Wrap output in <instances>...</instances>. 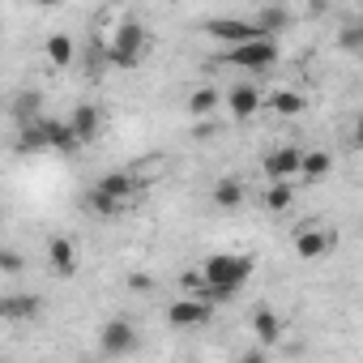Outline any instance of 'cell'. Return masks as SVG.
<instances>
[{
    "mask_svg": "<svg viewBox=\"0 0 363 363\" xmlns=\"http://www.w3.org/2000/svg\"><path fill=\"white\" fill-rule=\"evenodd\" d=\"M248 278H252V261H248V257L218 252V257H210V261H206L201 282H197V291H193V295H201V299H210V303H227V299H235V295H240V286H244Z\"/></svg>",
    "mask_w": 363,
    "mask_h": 363,
    "instance_id": "obj_1",
    "label": "cell"
},
{
    "mask_svg": "<svg viewBox=\"0 0 363 363\" xmlns=\"http://www.w3.org/2000/svg\"><path fill=\"white\" fill-rule=\"evenodd\" d=\"M145 48H150L145 26H141L137 18H124V22L111 30V39H107V60L120 65V69H137V65L145 60Z\"/></svg>",
    "mask_w": 363,
    "mask_h": 363,
    "instance_id": "obj_2",
    "label": "cell"
},
{
    "mask_svg": "<svg viewBox=\"0 0 363 363\" xmlns=\"http://www.w3.org/2000/svg\"><path fill=\"white\" fill-rule=\"evenodd\" d=\"M278 39L274 35H257V39H248V43H235V48H227V65H235V69H248V73H261V69H274L278 65Z\"/></svg>",
    "mask_w": 363,
    "mask_h": 363,
    "instance_id": "obj_3",
    "label": "cell"
},
{
    "mask_svg": "<svg viewBox=\"0 0 363 363\" xmlns=\"http://www.w3.org/2000/svg\"><path fill=\"white\" fill-rule=\"evenodd\" d=\"M210 316H214V303L201 299V295H179V299H171V308H167V325H171V329H197V325H206Z\"/></svg>",
    "mask_w": 363,
    "mask_h": 363,
    "instance_id": "obj_4",
    "label": "cell"
},
{
    "mask_svg": "<svg viewBox=\"0 0 363 363\" xmlns=\"http://www.w3.org/2000/svg\"><path fill=\"white\" fill-rule=\"evenodd\" d=\"M99 350H103V354H111V359L133 354V350H137V329H133L124 316L107 320V325H103V333H99Z\"/></svg>",
    "mask_w": 363,
    "mask_h": 363,
    "instance_id": "obj_5",
    "label": "cell"
},
{
    "mask_svg": "<svg viewBox=\"0 0 363 363\" xmlns=\"http://www.w3.org/2000/svg\"><path fill=\"white\" fill-rule=\"evenodd\" d=\"M206 35L218 39V43H227V48H235V43H248V39H257L265 30L257 22H240V18H210L206 22Z\"/></svg>",
    "mask_w": 363,
    "mask_h": 363,
    "instance_id": "obj_6",
    "label": "cell"
},
{
    "mask_svg": "<svg viewBox=\"0 0 363 363\" xmlns=\"http://www.w3.org/2000/svg\"><path fill=\"white\" fill-rule=\"evenodd\" d=\"M329 248H333V231H329V227L303 223V227L295 231V252H299L303 261H320V257H329Z\"/></svg>",
    "mask_w": 363,
    "mask_h": 363,
    "instance_id": "obj_7",
    "label": "cell"
},
{
    "mask_svg": "<svg viewBox=\"0 0 363 363\" xmlns=\"http://www.w3.org/2000/svg\"><path fill=\"white\" fill-rule=\"evenodd\" d=\"M227 107H231L235 120H252V116L265 111V90H261V86H231Z\"/></svg>",
    "mask_w": 363,
    "mask_h": 363,
    "instance_id": "obj_8",
    "label": "cell"
},
{
    "mask_svg": "<svg viewBox=\"0 0 363 363\" xmlns=\"http://www.w3.org/2000/svg\"><path fill=\"white\" fill-rule=\"evenodd\" d=\"M299 167H303V150H295V145H278V150L265 154V175L269 179H295Z\"/></svg>",
    "mask_w": 363,
    "mask_h": 363,
    "instance_id": "obj_9",
    "label": "cell"
},
{
    "mask_svg": "<svg viewBox=\"0 0 363 363\" xmlns=\"http://www.w3.org/2000/svg\"><path fill=\"white\" fill-rule=\"evenodd\" d=\"M94 193H103V197H116V201H133V197H141L145 189L133 179V171L124 167V171H111V175H103L99 184H94Z\"/></svg>",
    "mask_w": 363,
    "mask_h": 363,
    "instance_id": "obj_10",
    "label": "cell"
},
{
    "mask_svg": "<svg viewBox=\"0 0 363 363\" xmlns=\"http://www.w3.org/2000/svg\"><path fill=\"white\" fill-rule=\"evenodd\" d=\"M128 171H133V179H137L141 189H154V184H162V179L171 175V158H167V154H145V158H137Z\"/></svg>",
    "mask_w": 363,
    "mask_h": 363,
    "instance_id": "obj_11",
    "label": "cell"
},
{
    "mask_svg": "<svg viewBox=\"0 0 363 363\" xmlns=\"http://www.w3.org/2000/svg\"><path fill=\"white\" fill-rule=\"evenodd\" d=\"M48 265H52V274L69 278V274L77 269V244H73L69 235H52V240H48Z\"/></svg>",
    "mask_w": 363,
    "mask_h": 363,
    "instance_id": "obj_12",
    "label": "cell"
},
{
    "mask_svg": "<svg viewBox=\"0 0 363 363\" xmlns=\"http://www.w3.org/2000/svg\"><path fill=\"white\" fill-rule=\"evenodd\" d=\"M43 128H48V141H52V150H60V154H77V150L86 145L69 120H52V116H43Z\"/></svg>",
    "mask_w": 363,
    "mask_h": 363,
    "instance_id": "obj_13",
    "label": "cell"
},
{
    "mask_svg": "<svg viewBox=\"0 0 363 363\" xmlns=\"http://www.w3.org/2000/svg\"><path fill=\"white\" fill-rule=\"evenodd\" d=\"M69 124H73V128H77V137L90 145V141L103 133V111H99L94 103H77V107H73V116H69Z\"/></svg>",
    "mask_w": 363,
    "mask_h": 363,
    "instance_id": "obj_14",
    "label": "cell"
},
{
    "mask_svg": "<svg viewBox=\"0 0 363 363\" xmlns=\"http://www.w3.org/2000/svg\"><path fill=\"white\" fill-rule=\"evenodd\" d=\"M265 107H269L274 116H303V111H308V99H303L299 90H269V94H265Z\"/></svg>",
    "mask_w": 363,
    "mask_h": 363,
    "instance_id": "obj_15",
    "label": "cell"
},
{
    "mask_svg": "<svg viewBox=\"0 0 363 363\" xmlns=\"http://www.w3.org/2000/svg\"><path fill=\"white\" fill-rule=\"evenodd\" d=\"M252 333H257V342L278 346V337H282V316H278L274 308H257V312H252Z\"/></svg>",
    "mask_w": 363,
    "mask_h": 363,
    "instance_id": "obj_16",
    "label": "cell"
},
{
    "mask_svg": "<svg viewBox=\"0 0 363 363\" xmlns=\"http://www.w3.org/2000/svg\"><path fill=\"white\" fill-rule=\"evenodd\" d=\"M43 56H48L56 69H69V65H73V56H77V43H73L69 35H48V43H43Z\"/></svg>",
    "mask_w": 363,
    "mask_h": 363,
    "instance_id": "obj_17",
    "label": "cell"
},
{
    "mask_svg": "<svg viewBox=\"0 0 363 363\" xmlns=\"http://www.w3.org/2000/svg\"><path fill=\"white\" fill-rule=\"evenodd\" d=\"M0 316H5L9 325L13 320H30V316H39V299L35 295H9L5 303H0Z\"/></svg>",
    "mask_w": 363,
    "mask_h": 363,
    "instance_id": "obj_18",
    "label": "cell"
},
{
    "mask_svg": "<svg viewBox=\"0 0 363 363\" xmlns=\"http://www.w3.org/2000/svg\"><path fill=\"white\" fill-rule=\"evenodd\" d=\"M214 206H223V210H240L244 206V179H218L214 184Z\"/></svg>",
    "mask_w": 363,
    "mask_h": 363,
    "instance_id": "obj_19",
    "label": "cell"
},
{
    "mask_svg": "<svg viewBox=\"0 0 363 363\" xmlns=\"http://www.w3.org/2000/svg\"><path fill=\"white\" fill-rule=\"evenodd\" d=\"M329 171H333V154L329 150H303V167H299L303 179H325Z\"/></svg>",
    "mask_w": 363,
    "mask_h": 363,
    "instance_id": "obj_20",
    "label": "cell"
},
{
    "mask_svg": "<svg viewBox=\"0 0 363 363\" xmlns=\"http://www.w3.org/2000/svg\"><path fill=\"white\" fill-rule=\"evenodd\" d=\"M218 90H210V86H201V90H193L189 94V116H197V120H206V116H214V107H218Z\"/></svg>",
    "mask_w": 363,
    "mask_h": 363,
    "instance_id": "obj_21",
    "label": "cell"
},
{
    "mask_svg": "<svg viewBox=\"0 0 363 363\" xmlns=\"http://www.w3.org/2000/svg\"><path fill=\"white\" fill-rule=\"evenodd\" d=\"M291 201H295V184L291 179H274L269 184V193H265V210H291Z\"/></svg>",
    "mask_w": 363,
    "mask_h": 363,
    "instance_id": "obj_22",
    "label": "cell"
},
{
    "mask_svg": "<svg viewBox=\"0 0 363 363\" xmlns=\"http://www.w3.org/2000/svg\"><path fill=\"white\" fill-rule=\"evenodd\" d=\"M337 48H342V52H354V56H363V18H359V22H350V26H342V35H337Z\"/></svg>",
    "mask_w": 363,
    "mask_h": 363,
    "instance_id": "obj_23",
    "label": "cell"
},
{
    "mask_svg": "<svg viewBox=\"0 0 363 363\" xmlns=\"http://www.w3.org/2000/svg\"><path fill=\"white\" fill-rule=\"evenodd\" d=\"M39 107H43V99H39V90H26V94L18 99V107H13V116H18V124H26V120H39Z\"/></svg>",
    "mask_w": 363,
    "mask_h": 363,
    "instance_id": "obj_24",
    "label": "cell"
},
{
    "mask_svg": "<svg viewBox=\"0 0 363 363\" xmlns=\"http://www.w3.org/2000/svg\"><path fill=\"white\" fill-rule=\"evenodd\" d=\"M257 26H261L265 35H274V30L291 26V13H286V9H261V13H257Z\"/></svg>",
    "mask_w": 363,
    "mask_h": 363,
    "instance_id": "obj_25",
    "label": "cell"
},
{
    "mask_svg": "<svg viewBox=\"0 0 363 363\" xmlns=\"http://www.w3.org/2000/svg\"><path fill=\"white\" fill-rule=\"evenodd\" d=\"M90 210H94V214H120V210H124V201L103 197V193H94V189H90Z\"/></svg>",
    "mask_w": 363,
    "mask_h": 363,
    "instance_id": "obj_26",
    "label": "cell"
},
{
    "mask_svg": "<svg viewBox=\"0 0 363 363\" xmlns=\"http://www.w3.org/2000/svg\"><path fill=\"white\" fill-rule=\"evenodd\" d=\"M0 269H5V274H18V269H22V252L5 248V252H0Z\"/></svg>",
    "mask_w": 363,
    "mask_h": 363,
    "instance_id": "obj_27",
    "label": "cell"
},
{
    "mask_svg": "<svg viewBox=\"0 0 363 363\" xmlns=\"http://www.w3.org/2000/svg\"><path fill=\"white\" fill-rule=\"evenodd\" d=\"M128 286H133V291H150V286H154V282H150V278H145V274H133V278H128Z\"/></svg>",
    "mask_w": 363,
    "mask_h": 363,
    "instance_id": "obj_28",
    "label": "cell"
},
{
    "mask_svg": "<svg viewBox=\"0 0 363 363\" xmlns=\"http://www.w3.org/2000/svg\"><path fill=\"white\" fill-rule=\"evenodd\" d=\"M261 359H265V342L252 346V350H244V363H261Z\"/></svg>",
    "mask_w": 363,
    "mask_h": 363,
    "instance_id": "obj_29",
    "label": "cell"
},
{
    "mask_svg": "<svg viewBox=\"0 0 363 363\" xmlns=\"http://www.w3.org/2000/svg\"><path fill=\"white\" fill-rule=\"evenodd\" d=\"M193 137H214V124H210V116H206V124H197V128H193Z\"/></svg>",
    "mask_w": 363,
    "mask_h": 363,
    "instance_id": "obj_30",
    "label": "cell"
},
{
    "mask_svg": "<svg viewBox=\"0 0 363 363\" xmlns=\"http://www.w3.org/2000/svg\"><path fill=\"white\" fill-rule=\"evenodd\" d=\"M39 9H56V5H65V0H35Z\"/></svg>",
    "mask_w": 363,
    "mask_h": 363,
    "instance_id": "obj_31",
    "label": "cell"
},
{
    "mask_svg": "<svg viewBox=\"0 0 363 363\" xmlns=\"http://www.w3.org/2000/svg\"><path fill=\"white\" fill-rule=\"evenodd\" d=\"M354 141L363 145V116H359V124H354Z\"/></svg>",
    "mask_w": 363,
    "mask_h": 363,
    "instance_id": "obj_32",
    "label": "cell"
}]
</instances>
